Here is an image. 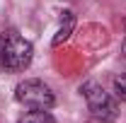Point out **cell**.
<instances>
[{"instance_id":"7","label":"cell","mask_w":126,"mask_h":123,"mask_svg":"<svg viewBox=\"0 0 126 123\" xmlns=\"http://www.w3.org/2000/svg\"><path fill=\"white\" fill-rule=\"evenodd\" d=\"M121 53H124V58H126V39H124V44H121Z\"/></svg>"},{"instance_id":"2","label":"cell","mask_w":126,"mask_h":123,"mask_svg":"<svg viewBox=\"0 0 126 123\" xmlns=\"http://www.w3.org/2000/svg\"><path fill=\"white\" fill-rule=\"evenodd\" d=\"M80 92H82L85 101H87V109L92 111L94 118H99V121H114V118H116L119 104H116V99H114L109 92H104V87H102L99 82L85 80V82L80 85Z\"/></svg>"},{"instance_id":"5","label":"cell","mask_w":126,"mask_h":123,"mask_svg":"<svg viewBox=\"0 0 126 123\" xmlns=\"http://www.w3.org/2000/svg\"><path fill=\"white\" fill-rule=\"evenodd\" d=\"M17 123H56V118L48 113V109H29Z\"/></svg>"},{"instance_id":"1","label":"cell","mask_w":126,"mask_h":123,"mask_svg":"<svg viewBox=\"0 0 126 123\" xmlns=\"http://www.w3.org/2000/svg\"><path fill=\"white\" fill-rule=\"evenodd\" d=\"M32 58L34 46L19 31L5 29L0 34V68H5L7 73H22L24 68H29Z\"/></svg>"},{"instance_id":"6","label":"cell","mask_w":126,"mask_h":123,"mask_svg":"<svg viewBox=\"0 0 126 123\" xmlns=\"http://www.w3.org/2000/svg\"><path fill=\"white\" fill-rule=\"evenodd\" d=\"M114 92H116L119 99L126 101V70L119 73V75H114Z\"/></svg>"},{"instance_id":"4","label":"cell","mask_w":126,"mask_h":123,"mask_svg":"<svg viewBox=\"0 0 126 123\" xmlns=\"http://www.w3.org/2000/svg\"><path fill=\"white\" fill-rule=\"evenodd\" d=\"M73 27H75V17H73V12H63V17H61V29H58V34L53 36V46H61L63 41L73 34Z\"/></svg>"},{"instance_id":"3","label":"cell","mask_w":126,"mask_h":123,"mask_svg":"<svg viewBox=\"0 0 126 123\" xmlns=\"http://www.w3.org/2000/svg\"><path fill=\"white\" fill-rule=\"evenodd\" d=\"M15 99L17 104L27 109H51L56 104V97L51 92V87L44 85L41 80H22L15 87Z\"/></svg>"}]
</instances>
